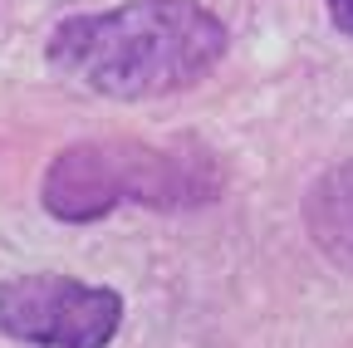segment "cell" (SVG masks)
<instances>
[{"label":"cell","instance_id":"obj_3","mask_svg":"<svg viewBox=\"0 0 353 348\" xmlns=\"http://www.w3.org/2000/svg\"><path fill=\"white\" fill-rule=\"evenodd\" d=\"M123 294L74 275H15L0 285V334L34 348H108Z\"/></svg>","mask_w":353,"mask_h":348},{"label":"cell","instance_id":"obj_1","mask_svg":"<svg viewBox=\"0 0 353 348\" xmlns=\"http://www.w3.org/2000/svg\"><path fill=\"white\" fill-rule=\"evenodd\" d=\"M226 50L231 34L201 0H123L108 10L64 15L44 39L50 69L118 103L196 89Z\"/></svg>","mask_w":353,"mask_h":348},{"label":"cell","instance_id":"obj_5","mask_svg":"<svg viewBox=\"0 0 353 348\" xmlns=\"http://www.w3.org/2000/svg\"><path fill=\"white\" fill-rule=\"evenodd\" d=\"M324 6H329V20H334V30L353 39V0H324Z\"/></svg>","mask_w":353,"mask_h":348},{"label":"cell","instance_id":"obj_4","mask_svg":"<svg viewBox=\"0 0 353 348\" xmlns=\"http://www.w3.org/2000/svg\"><path fill=\"white\" fill-rule=\"evenodd\" d=\"M304 231L334 265L353 270V157L334 162L304 192Z\"/></svg>","mask_w":353,"mask_h":348},{"label":"cell","instance_id":"obj_2","mask_svg":"<svg viewBox=\"0 0 353 348\" xmlns=\"http://www.w3.org/2000/svg\"><path fill=\"white\" fill-rule=\"evenodd\" d=\"M221 196V167L201 147L148 143H74L44 172L39 201L54 221H103L123 201L152 211H187Z\"/></svg>","mask_w":353,"mask_h":348}]
</instances>
